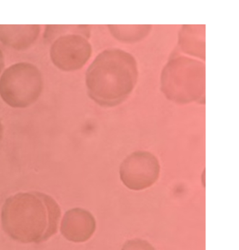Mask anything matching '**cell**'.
Returning a JSON list of instances; mask_svg holds the SVG:
<instances>
[{
	"instance_id": "cell-1",
	"label": "cell",
	"mask_w": 239,
	"mask_h": 250,
	"mask_svg": "<svg viewBox=\"0 0 239 250\" xmlns=\"http://www.w3.org/2000/svg\"><path fill=\"white\" fill-rule=\"evenodd\" d=\"M61 212L51 196L39 192H22L6 199L1 210L3 230L22 243H40L58 231Z\"/></svg>"
},
{
	"instance_id": "cell-2",
	"label": "cell",
	"mask_w": 239,
	"mask_h": 250,
	"mask_svg": "<svg viewBox=\"0 0 239 250\" xmlns=\"http://www.w3.org/2000/svg\"><path fill=\"white\" fill-rule=\"evenodd\" d=\"M138 79L136 58L120 48L99 53L85 75L88 95L103 107L116 106L124 102L134 90Z\"/></svg>"
},
{
	"instance_id": "cell-3",
	"label": "cell",
	"mask_w": 239,
	"mask_h": 250,
	"mask_svg": "<svg viewBox=\"0 0 239 250\" xmlns=\"http://www.w3.org/2000/svg\"><path fill=\"white\" fill-rule=\"evenodd\" d=\"M161 90L168 100L185 104L205 103L206 66L202 62L176 53L161 75Z\"/></svg>"
},
{
	"instance_id": "cell-4",
	"label": "cell",
	"mask_w": 239,
	"mask_h": 250,
	"mask_svg": "<svg viewBox=\"0 0 239 250\" xmlns=\"http://www.w3.org/2000/svg\"><path fill=\"white\" fill-rule=\"evenodd\" d=\"M43 89L41 71L27 62L9 66L0 76V97L11 108L31 106L39 100Z\"/></svg>"
},
{
	"instance_id": "cell-5",
	"label": "cell",
	"mask_w": 239,
	"mask_h": 250,
	"mask_svg": "<svg viewBox=\"0 0 239 250\" xmlns=\"http://www.w3.org/2000/svg\"><path fill=\"white\" fill-rule=\"evenodd\" d=\"M92 54V46L89 39L79 34L60 36L52 42L49 50L52 63L66 72L82 69Z\"/></svg>"
},
{
	"instance_id": "cell-6",
	"label": "cell",
	"mask_w": 239,
	"mask_h": 250,
	"mask_svg": "<svg viewBox=\"0 0 239 250\" xmlns=\"http://www.w3.org/2000/svg\"><path fill=\"white\" fill-rule=\"evenodd\" d=\"M120 178L131 190L147 189L157 182L160 173L159 160L151 152L138 151L128 155L120 166Z\"/></svg>"
},
{
	"instance_id": "cell-7",
	"label": "cell",
	"mask_w": 239,
	"mask_h": 250,
	"mask_svg": "<svg viewBox=\"0 0 239 250\" xmlns=\"http://www.w3.org/2000/svg\"><path fill=\"white\" fill-rule=\"evenodd\" d=\"M96 229L95 218L90 212L76 208L67 211L61 222L62 235L69 241L83 243L92 238Z\"/></svg>"
},
{
	"instance_id": "cell-8",
	"label": "cell",
	"mask_w": 239,
	"mask_h": 250,
	"mask_svg": "<svg viewBox=\"0 0 239 250\" xmlns=\"http://www.w3.org/2000/svg\"><path fill=\"white\" fill-rule=\"evenodd\" d=\"M41 32L39 25H0V42L11 49H29L38 40Z\"/></svg>"
},
{
	"instance_id": "cell-9",
	"label": "cell",
	"mask_w": 239,
	"mask_h": 250,
	"mask_svg": "<svg viewBox=\"0 0 239 250\" xmlns=\"http://www.w3.org/2000/svg\"><path fill=\"white\" fill-rule=\"evenodd\" d=\"M206 26L185 25L179 32L178 48L185 54L206 60Z\"/></svg>"
},
{
	"instance_id": "cell-10",
	"label": "cell",
	"mask_w": 239,
	"mask_h": 250,
	"mask_svg": "<svg viewBox=\"0 0 239 250\" xmlns=\"http://www.w3.org/2000/svg\"><path fill=\"white\" fill-rule=\"evenodd\" d=\"M115 39L125 43H133L145 38L152 30V26L107 25Z\"/></svg>"
},
{
	"instance_id": "cell-11",
	"label": "cell",
	"mask_w": 239,
	"mask_h": 250,
	"mask_svg": "<svg viewBox=\"0 0 239 250\" xmlns=\"http://www.w3.org/2000/svg\"><path fill=\"white\" fill-rule=\"evenodd\" d=\"M71 33L79 34L89 39L91 29L89 25H46L44 32V41L47 44H51L60 36Z\"/></svg>"
},
{
	"instance_id": "cell-12",
	"label": "cell",
	"mask_w": 239,
	"mask_h": 250,
	"mask_svg": "<svg viewBox=\"0 0 239 250\" xmlns=\"http://www.w3.org/2000/svg\"><path fill=\"white\" fill-rule=\"evenodd\" d=\"M121 250H156L147 240L136 239L128 240L123 245Z\"/></svg>"
},
{
	"instance_id": "cell-13",
	"label": "cell",
	"mask_w": 239,
	"mask_h": 250,
	"mask_svg": "<svg viewBox=\"0 0 239 250\" xmlns=\"http://www.w3.org/2000/svg\"><path fill=\"white\" fill-rule=\"evenodd\" d=\"M4 66H5V59H4V53L2 50L0 49V75L4 70Z\"/></svg>"
},
{
	"instance_id": "cell-14",
	"label": "cell",
	"mask_w": 239,
	"mask_h": 250,
	"mask_svg": "<svg viewBox=\"0 0 239 250\" xmlns=\"http://www.w3.org/2000/svg\"><path fill=\"white\" fill-rule=\"evenodd\" d=\"M3 135H4V126L0 120V142L2 140Z\"/></svg>"
}]
</instances>
